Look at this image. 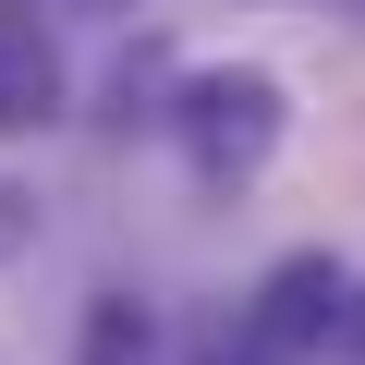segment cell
<instances>
[{
  "label": "cell",
  "mask_w": 365,
  "mask_h": 365,
  "mask_svg": "<svg viewBox=\"0 0 365 365\" xmlns=\"http://www.w3.org/2000/svg\"><path fill=\"white\" fill-rule=\"evenodd\" d=\"M170 122H182V158H195L207 182H256V170L280 158L292 98H280V73H195Z\"/></svg>",
  "instance_id": "cell-1"
},
{
  "label": "cell",
  "mask_w": 365,
  "mask_h": 365,
  "mask_svg": "<svg viewBox=\"0 0 365 365\" xmlns=\"http://www.w3.org/2000/svg\"><path fill=\"white\" fill-rule=\"evenodd\" d=\"M341 317H353V280H341L329 256H280V268L256 280V353H329Z\"/></svg>",
  "instance_id": "cell-2"
},
{
  "label": "cell",
  "mask_w": 365,
  "mask_h": 365,
  "mask_svg": "<svg viewBox=\"0 0 365 365\" xmlns=\"http://www.w3.org/2000/svg\"><path fill=\"white\" fill-rule=\"evenodd\" d=\"M25 244H37V195H25V182H0V268H13Z\"/></svg>",
  "instance_id": "cell-5"
},
{
  "label": "cell",
  "mask_w": 365,
  "mask_h": 365,
  "mask_svg": "<svg viewBox=\"0 0 365 365\" xmlns=\"http://www.w3.org/2000/svg\"><path fill=\"white\" fill-rule=\"evenodd\" d=\"M86 365H146V304H134V292L98 304V353H86Z\"/></svg>",
  "instance_id": "cell-4"
},
{
  "label": "cell",
  "mask_w": 365,
  "mask_h": 365,
  "mask_svg": "<svg viewBox=\"0 0 365 365\" xmlns=\"http://www.w3.org/2000/svg\"><path fill=\"white\" fill-rule=\"evenodd\" d=\"M37 122H61V37L25 0H0V134H37Z\"/></svg>",
  "instance_id": "cell-3"
},
{
  "label": "cell",
  "mask_w": 365,
  "mask_h": 365,
  "mask_svg": "<svg viewBox=\"0 0 365 365\" xmlns=\"http://www.w3.org/2000/svg\"><path fill=\"white\" fill-rule=\"evenodd\" d=\"M341 365H365V292H353V317H341V341H329Z\"/></svg>",
  "instance_id": "cell-6"
}]
</instances>
